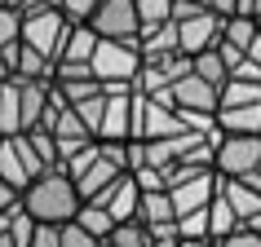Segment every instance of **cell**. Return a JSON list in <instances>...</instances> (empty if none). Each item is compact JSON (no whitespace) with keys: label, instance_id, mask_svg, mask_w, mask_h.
I'll return each instance as SVG.
<instances>
[{"label":"cell","instance_id":"26","mask_svg":"<svg viewBox=\"0 0 261 247\" xmlns=\"http://www.w3.org/2000/svg\"><path fill=\"white\" fill-rule=\"evenodd\" d=\"M27 247H58V225L36 221V230H31V243H27Z\"/></svg>","mask_w":261,"mask_h":247},{"label":"cell","instance_id":"2","mask_svg":"<svg viewBox=\"0 0 261 247\" xmlns=\"http://www.w3.org/2000/svg\"><path fill=\"white\" fill-rule=\"evenodd\" d=\"M49 93H54L49 75H5L0 80V137L40 128Z\"/></svg>","mask_w":261,"mask_h":247},{"label":"cell","instance_id":"4","mask_svg":"<svg viewBox=\"0 0 261 247\" xmlns=\"http://www.w3.org/2000/svg\"><path fill=\"white\" fill-rule=\"evenodd\" d=\"M18 203H22V212H27L31 221L62 225V221H71L80 212V194H75V186H71V177L62 168H44L40 177L18 194Z\"/></svg>","mask_w":261,"mask_h":247},{"label":"cell","instance_id":"20","mask_svg":"<svg viewBox=\"0 0 261 247\" xmlns=\"http://www.w3.org/2000/svg\"><path fill=\"white\" fill-rule=\"evenodd\" d=\"M177 238H208V207L181 212L177 217Z\"/></svg>","mask_w":261,"mask_h":247},{"label":"cell","instance_id":"28","mask_svg":"<svg viewBox=\"0 0 261 247\" xmlns=\"http://www.w3.org/2000/svg\"><path fill=\"white\" fill-rule=\"evenodd\" d=\"M0 247H18L14 230H9V212H0Z\"/></svg>","mask_w":261,"mask_h":247},{"label":"cell","instance_id":"8","mask_svg":"<svg viewBox=\"0 0 261 247\" xmlns=\"http://www.w3.org/2000/svg\"><path fill=\"white\" fill-rule=\"evenodd\" d=\"M89 27H93V36H102V40L138 44V36H142L138 5H133V0H97V9L89 14Z\"/></svg>","mask_w":261,"mask_h":247},{"label":"cell","instance_id":"25","mask_svg":"<svg viewBox=\"0 0 261 247\" xmlns=\"http://www.w3.org/2000/svg\"><path fill=\"white\" fill-rule=\"evenodd\" d=\"M217 247H261V230H248V225H239L234 234L217 238Z\"/></svg>","mask_w":261,"mask_h":247},{"label":"cell","instance_id":"17","mask_svg":"<svg viewBox=\"0 0 261 247\" xmlns=\"http://www.w3.org/2000/svg\"><path fill=\"white\" fill-rule=\"evenodd\" d=\"M239 230V217H234V207L221 199V194H213V203H208V238L217 243V238H226V234Z\"/></svg>","mask_w":261,"mask_h":247},{"label":"cell","instance_id":"34","mask_svg":"<svg viewBox=\"0 0 261 247\" xmlns=\"http://www.w3.org/2000/svg\"><path fill=\"white\" fill-rule=\"evenodd\" d=\"M257 31H261V18H257Z\"/></svg>","mask_w":261,"mask_h":247},{"label":"cell","instance_id":"23","mask_svg":"<svg viewBox=\"0 0 261 247\" xmlns=\"http://www.w3.org/2000/svg\"><path fill=\"white\" fill-rule=\"evenodd\" d=\"M18 27H22V14L9 9V5H0V49L18 44Z\"/></svg>","mask_w":261,"mask_h":247},{"label":"cell","instance_id":"19","mask_svg":"<svg viewBox=\"0 0 261 247\" xmlns=\"http://www.w3.org/2000/svg\"><path fill=\"white\" fill-rule=\"evenodd\" d=\"M191 71L199 75V80H208L213 88H221V84H226V75H230L217 49H204V53H195V57H191Z\"/></svg>","mask_w":261,"mask_h":247},{"label":"cell","instance_id":"31","mask_svg":"<svg viewBox=\"0 0 261 247\" xmlns=\"http://www.w3.org/2000/svg\"><path fill=\"white\" fill-rule=\"evenodd\" d=\"M244 57H252V62H257V67H261V31H257V36H252V44H248V53Z\"/></svg>","mask_w":261,"mask_h":247},{"label":"cell","instance_id":"22","mask_svg":"<svg viewBox=\"0 0 261 247\" xmlns=\"http://www.w3.org/2000/svg\"><path fill=\"white\" fill-rule=\"evenodd\" d=\"M102 238H93L89 230H80L75 221H62L58 225V247H97Z\"/></svg>","mask_w":261,"mask_h":247},{"label":"cell","instance_id":"12","mask_svg":"<svg viewBox=\"0 0 261 247\" xmlns=\"http://www.w3.org/2000/svg\"><path fill=\"white\" fill-rule=\"evenodd\" d=\"M168 106H177V110H195V115H213L217 110V88L208 80H199L195 71H186L173 88H168Z\"/></svg>","mask_w":261,"mask_h":247},{"label":"cell","instance_id":"7","mask_svg":"<svg viewBox=\"0 0 261 247\" xmlns=\"http://www.w3.org/2000/svg\"><path fill=\"white\" fill-rule=\"evenodd\" d=\"M261 168V137H226L213 128V172L217 177H244Z\"/></svg>","mask_w":261,"mask_h":247},{"label":"cell","instance_id":"32","mask_svg":"<svg viewBox=\"0 0 261 247\" xmlns=\"http://www.w3.org/2000/svg\"><path fill=\"white\" fill-rule=\"evenodd\" d=\"M177 247H217V243H213V238H181Z\"/></svg>","mask_w":261,"mask_h":247},{"label":"cell","instance_id":"21","mask_svg":"<svg viewBox=\"0 0 261 247\" xmlns=\"http://www.w3.org/2000/svg\"><path fill=\"white\" fill-rule=\"evenodd\" d=\"M138 5L142 27H155V22H168L173 18V0H133Z\"/></svg>","mask_w":261,"mask_h":247},{"label":"cell","instance_id":"10","mask_svg":"<svg viewBox=\"0 0 261 247\" xmlns=\"http://www.w3.org/2000/svg\"><path fill=\"white\" fill-rule=\"evenodd\" d=\"M186 71H191V57H186V53H155V57H142L133 88H138V93H146V97H164L168 88L186 75Z\"/></svg>","mask_w":261,"mask_h":247},{"label":"cell","instance_id":"5","mask_svg":"<svg viewBox=\"0 0 261 247\" xmlns=\"http://www.w3.org/2000/svg\"><path fill=\"white\" fill-rule=\"evenodd\" d=\"M67 14L58 9V5H36V9H27L22 14V27H18V44L22 49H31V53H40L49 67L58 62V49H62V40H67Z\"/></svg>","mask_w":261,"mask_h":247},{"label":"cell","instance_id":"30","mask_svg":"<svg viewBox=\"0 0 261 247\" xmlns=\"http://www.w3.org/2000/svg\"><path fill=\"white\" fill-rule=\"evenodd\" d=\"M0 5H9V9H18V14H27V9H36V5H44V0H0Z\"/></svg>","mask_w":261,"mask_h":247},{"label":"cell","instance_id":"9","mask_svg":"<svg viewBox=\"0 0 261 247\" xmlns=\"http://www.w3.org/2000/svg\"><path fill=\"white\" fill-rule=\"evenodd\" d=\"M133 84H107L97 141H133Z\"/></svg>","mask_w":261,"mask_h":247},{"label":"cell","instance_id":"16","mask_svg":"<svg viewBox=\"0 0 261 247\" xmlns=\"http://www.w3.org/2000/svg\"><path fill=\"white\" fill-rule=\"evenodd\" d=\"M252 102H261V84H257V80L226 75V84L217 88V110H221V106H252Z\"/></svg>","mask_w":261,"mask_h":247},{"label":"cell","instance_id":"3","mask_svg":"<svg viewBox=\"0 0 261 247\" xmlns=\"http://www.w3.org/2000/svg\"><path fill=\"white\" fill-rule=\"evenodd\" d=\"M62 172L71 177L80 203L84 199H97L120 172H128V164H124V141H97L93 137L89 146H80V150L62 164Z\"/></svg>","mask_w":261,"mask_h":247},{"label":"cell","instance_id":"13","mask_svg":"<svg viewBox=\"0 0 261 247\" xmlns=\"http://www.w3.org/2000/svg\"><path fill=\"white\" fill-rule=\"evenodd\" d=\"M138 194H142L138 181L128 177V172H120V177L111 181V186L97 194L93 203H102V207H107V217L120 225V221H133V212H138Z\"/></svg>","mask_w":261,"mask_h":247},{"label":"cell","instance_id":"18","mask_svg":"<svg viewBox=\"0 0 261 247\" xmlns=\"http://www.w3.org/2000/svg\"><path fill=\"white\" fill-rule=\"evenodd\" d=\"M71 221H75L80 230H89L93 238H107V234H111V225H115V221L107 217V207H102V203H93V199H84V203H80V212H75Z\"/></svg>","mask_w":261,"mask_h":247},{"label":"cell","instance_id":"15","mask_svg":"<svg viewBox=\"0 0 261 247\" xmlns=\"http://www.w3.org/2000/svg\"><path fill=\"white\" fill-rule=\"evenodd\" d=\"M133 221H142V225H168V221H177L168 190H142V194H138V212H133Z\"/></svg>","mask_w":261,"mask_h":247},{"label":"cell","instance_id":"27","mask_svg":"<svg viewBox=\"0 0 261 247\" xmlns=\"http://www.w3.org/2000/svg\"><path fill=\"white\" fill-rule=\"evenodd\" d=\"M9 207H18V190L9 181H0V212H9Z\"/></svg>","mask_w":261,"mask_h":247},{"label":"cell","instance_id":"33","mask_svg":"<svg viewBox=\"0 0 261 247\" xmlns=\"http://www.w3.org/2000/svg\"><path fill=\"white\" fill-rule=\"evenodd\" d=\"M97 247H115V243H107V238H102V243H97Z\"/></svg>","mask_w":261,"mask_h":247},{"label":"cell","instance_id":"29","mask_svg":"<svg viewBox=\"0 0 261 247\" xmlns=\"http://www.w3.org/2000/svg\"><path fill=\"white\" fill-rule=\"evenodd\" d=\"M234 9H239V0H213V14H221V18H230Z\"/></svg>","mask_w":261,"mask_h":247},{"label":"cell","instance_id":"1","mask_svg":"<svg viewBox=\"0 0 261 247\" xmlns=\"http://www.w3.org/2000/svg\"><path fill=\"white\" fill-rule=\"evenodd\" d=\"M44 168H62L58 146H54V137H49L44 128L0 137V181H9L18 194L27 190V186L40 177Z\"/></svg>","mask_w":261,"mask_h":247},{"label":"cell","instance_id":"14","mask_svg":"<svg viewBox=\"0 0 261 247\" xmlns=\"http://www.w3.org/2000/svg\"><path fill=\"white\" fill-rule=\"evenodd\" d=\"M93 27L89 22H71L67 27V40H62V49H58V62L54 67H89V57H93Z\"/></svg>","mask_w":261,"mask_h":247},{"label":"cell","instance_id":"6","mask_svg":"<svg viewBox=\"0 0 261 247\" xmlns=\"http://www.w3.org/2000/svg\"><path fill=\"white\" fill-rule=\"evenodd\" d=\"M138 67H142L138 44H128V40H102V36H97L93 57H89V71H93L102 84H133V80H138Z\"/></svg>","mask_w":261,"mask_h":247},{"label":"cell","instance_id":"24","mask_svg":"<svg viewBox=\"0 0 261 247\" xmlns=\"http://www.w3.org/2000/svg\"><path fill=\"white\" fill-rule=\"evenodd\" d=\"M49 5H58L67 14V22H89V14L97 9V0H49Z\"/></svg>","mask_w":261,"mask_h":247},{"label":"cell","instance_id":"11","mask_svg":"<svg viewBox=\"0 0 261 247\" xmlns=\"http://www.w3.org/2000/svg\"><path fill=\"white\" fill-rule=\"evenodd\" d=\"M173 31H177V53L195 57L204 53V49H213L221 36V14H213V9H191V14L173 18Z\"/></svg>","mask_w":261,"mask_h":247}]
</instances>
